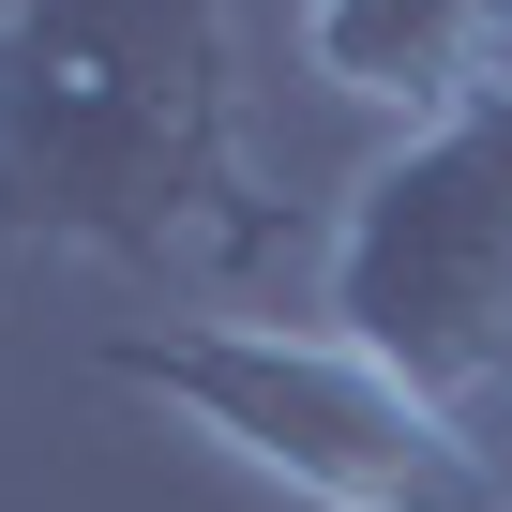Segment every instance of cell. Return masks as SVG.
I'll return each mask as SVG.
<instances>
[{"label":"cell","mask_w":512,"mask_h":512,"mask_svg":"<svg viewBox=\"0 0 512 512\" xmlns=\"http://www.w3.org/2000/svg\"><path fill=\"white\" fill-rule=\"evenodd\" d=\"M0 241L106 272H272L226 0H0Z\"/></svg>","instance_id":"6da1fadb"},{"label":"cell","mask_w":512,"mask_h":512,"mask_svg":"<svg viewBox=\"0 0 512 512\" xmlns=\"http://www.w3.org/2000/svg\"><path fill=\"white\" fill-rule=\"evenodd\" d=\"M106 392L196 422L302 512H512L482 437L332 317H151V332H106Z\"/></svg>","instance_id":"7a4b0ae2"},{"label":"cell","mask_w":512,"mask_h":512,"mask_svg":"<svg viewBox=\"0 0 512 512\" xmlns=\"http://www.w3.org/2000/svg\"><path fill=\"white\" fill-rule=\"evenodd\" d=\"M317 317L347 347H377L407 392H437L452 422L482 392H512V76L407 121L332 196Z\"/></svg>","instance_id":"3957f363"},{"label":"cell","mask_w":512,"mask_h":512,"mask_svg":"<svg viewBox=\"0 0 512 512\" xmlns=\"http://www.w3.org/2000/svg\"><path fill=\"white\" fill-rule=\"evenodd\" d=\"M302 76L407 136L512 76V0H302Z\"/></svg>","instance_id":"277c9868"}]
</instances>
